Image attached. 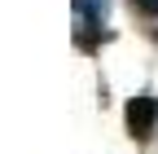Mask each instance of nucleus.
<instances>
[{
  "label": "nucleus",
  "mask_w": 158,
  "mask_h": 154,
  "mask_svg": "<svg viewBox=\"0 0 158 154\" xmlns=\"http://www.w3.org/2000/svg\"><path fill=\"white\" fill-rule=\"evenodd\" d=\"M70 9H75V22H79L75 40L84 44V49H92V44H97V35H101L106 13H110V0H70Z\"/></svg>",
  "instance_id": "nucleus-1"
},
{
  "label": "nucleus",
  "mask_w": 158,
  "mask_h": 154,
  "mask_svg": "<svg viewBox=\"0 0 158 154\" xmlns=\"http://www.w3.org/2000/svg\"><path fill=\"white\" fill-rule=\"evenodd\" d=\"M158 128V97H149V92H141V97L127 101V132L136 141H149Z\"/></svg>",
  "instance_id": "nucleus-2"
},
{
  "label": "nucleus",
  "mask_w": 158,
  "mask_h": 154,
  "mask_svg": "<svg viewBox=\"0 0 158 154\" xmlns=\"http://www.w3.org/2000/svg\"><path fill=\"white\" fill-rule=\"evenodd\" d=\"M132 9H141V13H149V18H158V0H132Z\"/></svg>",
  "instance_id": "nucleus-3"
}]
</instances>
